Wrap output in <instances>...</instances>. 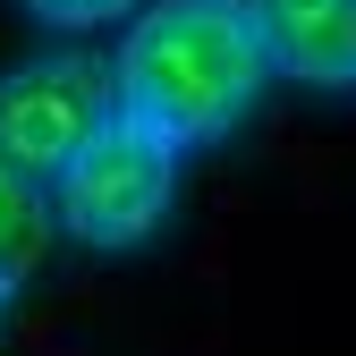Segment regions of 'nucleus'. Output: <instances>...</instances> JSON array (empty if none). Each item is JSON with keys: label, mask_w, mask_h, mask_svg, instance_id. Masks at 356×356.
Here are the masks:
<instances>
[{"label": "nucleus", "mask_w": 356, "mask_h": 356, "mask_svg": "<svg viewBox=\"0 0 356 356\" xmlns=\"http://www.w3.org/2000/svg\"><path fill=\"white\" fill-rule=\"evenodd\" d=\"M111 94H119V119L153 127L170 153L220 145L272 94L254 0H161V9H145L119 34Z\"/></svg>", "instance_id": "obj_1"}, {"label": "nucleus", "mask_w": 356, "mask_h": 356, "mask_svg": "<svg viewBox=\"0 0 356 356\" xmlns=\"http://www.w3.org/2000/svg\"><path fill=\"white\" fill-rule=\"evenodd\" d=\"M42 195H51V229L76 238L85 254H136L178 212V153L153 136V127L111 111L94 136L68 153V170Z\"/></svg>", "instance_id": "obj_2"}, {"label": "nucleus", "mask_w": 356, "mask_h": 356, "mask_svg": "<svg viewBox=\"0 0 356 356\" xmlns=\"http://www.w3.org/2000/svg\"><path fill=\"white\" fill-rule=\"evenodd\" d=\"M119 111L111 94V60L94 51H34L0 76V161L26 170L34 187H51L68 153Z\"/></svg>", "instance_id": "obj_3"}, {"label": "nucleus", "mask_w": 356, "mask_h": 356, "mask_svg": "<svg viewBox=\"0 0 356 356\" xmlns=\"http://www.w3.org/2000/svg\"><path fill=\"white\" fill-rule=\"evenodd\" d=\"M272 76H297L314 94L356 85V0H254Z\"/></svg>", "instance_id": "obj_4"}, {"label": "nucleus", "mask_w": 356, "mask_h": 356, "mask_svg": "<svg viewBox=\"0 0 356 356\" xmlns=\"http://www.w3.org/2000/svg\"><path fill=\"white\" fill-rule=\"evenodd\" d=\"M51 238H60V229H51V195H42L26 170L0 161V305H9V297L42 272Z\"/></svg>", "instance_id": "obj_5"}, {"label": "nucleus", "mask_w": 356, "mask_h": 356, "mask_svg": "<svg viewBox=\"0 0 356 356\" xmlns=\"http://www.w3.org/2000/svg\"><path fill=\"white\" fill-rule=\"evenodd\" d=\"M136 0H26V17L34 26H51V34H102V26H119Z\"/></svg>", "instance_id": "obj_6"}, {"label": "nucleus", "mask_w": 356, "mask_h": 356, "mask_svg": "<svg viewBox=\"0 0 356 356\" xmlns=\"http://www.w3.org/2000/svg\"><path fill=\"white\" fill-rule=\"evenodd\" d=\"M0 314H9V305H0Z\"/></svg>", "instance_id": "obj_7"}]
</instances>
